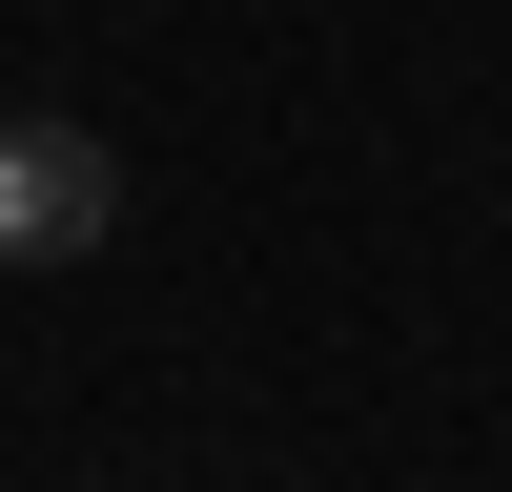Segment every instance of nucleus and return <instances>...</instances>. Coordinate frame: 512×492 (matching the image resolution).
Segmentation results:
<instances>
[{"mask_svg": "<svg viewBox=\"0 0 512 492\" xmlns=\"http://www.w3.org/2000/svg\"><path fill=\"white\" fill-rule=\"evenodd\" d=\"M103 226H123V164L82 123H0V267H82Z\"/></svg>", "mask_w": 512, "mask_h": 492, "instance_id": "nucleus-1", "label": "nucleus"}]
</instances>
